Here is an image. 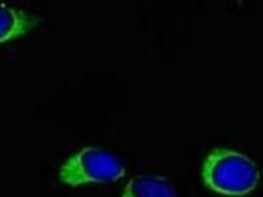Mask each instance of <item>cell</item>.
<instances>
[{"instance_id": "cell-1", "label": "cell", "mask_w": 263, "mask_h": 197, "mask_svg": "<svg viewBox=\"0 0 263 197\" xmlns=\"http://www.w3.org/2000/svg\"><path fill=\"white\" fill-rule=\"evenodd\" d=\"M205 184L213 191L243 196L252 191L259 181V171L250 158L229 149H215L203 166Z\"/></svg>"}, {"instance_id": "cell-2", "label": "cell", "mask_w": 263, "mask_h": 197, "mask_svg": "<svg viewBox=\"0 0 263 197\" xmlns=\"http://www.w3.org/2000/svg\"><path fill=\"white\" fill-rule=\"evenodd\" d=\"M118 158L104 149L86 147L68 159L60 171L61 180L71 186L88 183H111L125 176Z\"/></svg>"}, {"instance_id": "cell-3", "label": "cell", "mask_w": 263, "mask_h": 197, "mask_svg": "<svg viewBox=\"0 0 263 197\" xmlns=\"http://www.w3.org/2000/svg\"><path fill=\"white\" fill-rule=\"evenodd\" d=\"M122 197H178L171 182L161 176H136L125 187Z\"/></svg>"}, {"instance_id": "cell-4", "label": "cell", "mask_w": 263, "mask_h": 197, "mask_svg": "<svg viewBox=\"0 0 263 197\" xmlns=\"http://www.w3.org/2000/svg\"><path fill=\"white\" fill-rule=\"evenodd\" d=\"M39 23L33 15L0 5V42L25 35Z\"/></svg>"}]
</instances>
